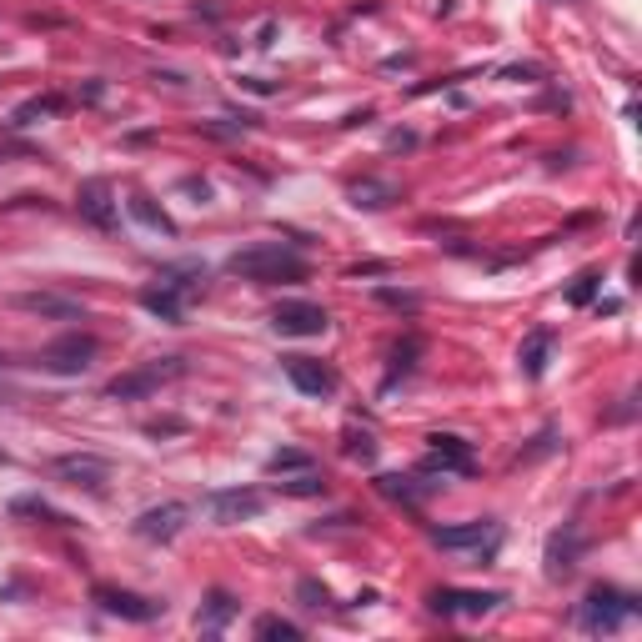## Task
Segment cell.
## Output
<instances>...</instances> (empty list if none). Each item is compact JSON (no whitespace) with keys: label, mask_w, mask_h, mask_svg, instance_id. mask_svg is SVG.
Listing matches in <instances>:
<instances>
[{"label":"cell","mask_w":642,"mask_h":642,"mask_svg":"<svg viewBox=\"0 0 642 642\" xmlns=\"http://www.w3.org/2000/svg\"><path fill=\"white\" fill-rule=\"evenodd\" d=\"M0 467H11V452L6 447H0Z\"/></svg>","instance_id":"obj_34"},{"label":"cell","mask_w":642,"mask_h":642,"mask_svg":"<svg viewBox=\"0 0 642 642\" xmlns=\"http://www.w3.org/2000/svg\"><path fill=\"white\" fill-rule=\"evenodd\" d=\"M91 602L101 607V612H111V617H121V622H156L161 612H166V602H156V597H141V592H126V587H91Z\"/></svg>","instance_id":"obj_11"},{"label":"cell","mask_w":642,"mask_h":642,"mask_svg":"<svg viewBox=\"0 0 642 642\" xmlns=\"http://www.w3.org/2000/svg\"><path fill=\"white\" fill-rule=\"evenodd\" d=\"M502 602V592H472V587H437L427 597V607L437 617H487Z\"/></svg>","instance_id":"obj_13"},{"label":"cell","mask_w":642,"mask_h":642,"mask_svg":"<svg viewBox=\"0 0 642 642\" xmlns=\"http://www.w3.org/2000/svg\"><path fill=\"white\" fill-rule=\"evenodd\" d=\"M126 206H131V216H136V221H141L146 231H161V236H176V221H171V216H166V211H161V206H156L151 196H141V191H136V196H131Z\"/></svg>","instance_id":"obj_23"},{"label":"cell","mask_w":642,"mask_h":642,"mask_svg":"<svg viewBox=\"0 0 642 642\" xmlns=\"http://www.w3.org/2000/svg\"><path fill=\"white\" fill-rule=\"evenodd\" d=\"M201 281H206V266H201V261H171V266L156 271V281L141 286L136 301H141L151 316H161V321H171V327H181L186 301L201 291Z\"/></svg>","instance_id":"obj_2"},{"label":"cell","mask_w":642,"mask_h":642,"mask_svg":"<svg viewBox=\"0 0 642 642\" xmlns=\"http://www.w3.org/2000/svg\"><path fill=\"white\" fill-rule=\"evenodd\" d=\"M417 357H422V337H402V342L392 347V367H387V382H382V392H392L397 382H407V377L417 372Z\"/></svg>","instance_id":"obj_22"},{"label":"cell","mask_w":642,"mask_h":642,"mask_svg":"<svg viewBox=\"0 0 642 642\" xmlns=\"http://www.w3.org/2000/svg\"><path fill=\"white\" fill-rule=\"evenodd\" d=\"M281 372L301 397H332L337 392V372L316 357H281Z\"/></svg>","instance_id":"obj_15"},{"label":"cell","mask_w":642,"mask_h":642,"mask_svg":"<svg viewBox=\"0 0 642 642\" xmlns=\"http://www.w3.org/2000/svg\"><path fill=\"white\" fill-rule=\"evenodd\" d=\"M226 271L241 276V281H256V286H281V281H306L311 276V261L281 241H256V246H241L226 256Z\"/></svg>","instance_id":"obj_1"},{"label":"cell","mask_w":642,"mask_h":642,"mask_svg":"<svg viewBox=\"0 0 642 642\" xmlns=\"http://www.w3.org/2000/svg\"><path fill=\"white\" fill-rule=\"evenodd\" d=\"M256 637H301V627L276 617V612H266V617H256Z\"/></svg>","instance_id":"obj_30"},{"label":"cell","mask_w":642,"mask_h":642,"mask_svg":"<svg viewBox=\"0 0 642 642\" xmlns=\"http://www.w3.org/2000/svg\"><path fill=\"white\" fill-rule=\"evenodd\" d=\"M342 452H347L352 462H372V457H377V437L352 427V432H347V442H342Z\"/></svg>","instance_id":"obj_27"},{"label":"cell","mask_w":642,"mask_h":642,"mask_svg":"<svg viewBox=\"0 0 642 642\" xmlns=\"http://www.w3.org/2000/svg\"><path fill=\"white\" fill-rule=\"evenodd\" d=\"M186 522H191V507H186V502H161V507H146V512L131 522V532H136L141 542H171V537H181Z\"/></svg>","instance_id":"obj_14"},{"label":"cell","mask_w":642,"mask_h":642,"mask_svg":"<svg viewBox=\"0 0 642 642\" xmlns=\"http://www.w3.org/2000/svg\"><path fill=\"white\" fill-rule=\"evenodd\" d=\"M11 512H16V517H46V522H66V517H61L51 502H41V497H21Z\"/></svg>","instance_id":"obj_31"},{"label":"cell","mask_w":642,"mask_h":642,"mask_svg":"<svg viewBox=\"0 0 642 642\" xmlns=\"http://www.w3.org/2000/svg\"><path fill=\"white\" fill-rule=\"evenodd\" d=\"M176 377H186V357H151V362H141V367L111 377V382H106V397H111V402H141V397L161 392V387L176 382Z\"/></svg>","instance_id":"obj_4"},{"label":"cell","mask_w":642,"mask_h":642,"mask_svg":"<svg viewBox=\"0 0 642 642\" xmlns=\"http://www.w3.org/2000/svg\"><path fill=\"white\" fill-rule=\"evenodd\" d=\"M261 507H266V497H261L256 487H221V492H206V497H201V512H206L216 527L251 522V517H261Z\"/></svg>","instance_id":"obj_8"},{"label":"cell","mask_w":642,"mask_h":642,"mask_svg":"<svg viewBox=\"0 0 642 642\" xmlns=\"http://www.w3.org/2000/svg\"><path fill=\"white\" fill-rule=\"evenodd\" d=\"M432 542L442 552H467L472 562H492L502 547V527L497 522H457V527H432Z\"/></svg>","instance_id":"obj_6"},{"label":"cell","mask_w":642,"mask_h":642,"mask_svg":"<svg viewBox=\"0 0 642 642\" xmlns=\"http://www.w3.org/2000/svg\"><path fill=\"white\" fill-rule=\"evenodd\" d=\"M51 477L66 487H81V492H106L111 462L96 452H61V457H51Z\"/></svg>","instance_id":"obj_9"},{"label":"cell","mask_w":642,"mask_h":642,"mask_svg":"<svg viewBox=\"0 0 642 642\" xmlns=\"http://www.w3.org/2000/svg\"><path fill=\"white\" fill-rule=\"evenodd\" d=\"M296 597H301V607H327V602H332V592L321 587L316 577H301V582H296Z\"/></svg>","instance_id":"obj_32"},{"label":"cell","mask_w":642,"mask_h":642,"mask_svg":"<svg viewBox=\"0 0 642 642\" xmlns=\"http://www.w3.org/2000/svg\"><path fill=\"white\" fill-rule=\"evenodd\" d=\"M271 327L281 337H321L332 327V316H327V306H316V301H281L271 311Z\"/></svg>","instance_id":"obj_12"},{"label":"cell","mask_w":642,"mask_h":642,"mask_svg":"<svg viewBox=\"0 0 642 642\" xmlns=\"http://www.w3.org/2000/svg\"><path fill=\"white\" fill-rule=\"evenodd\" d=\"M442 482H422V477H397V472H387V477H377V492L387 497V502H402V507H422V497H432Z\"/></svg>","instance_id":"obj_19"},{"label":"cell","mask_w":642,"mask_h":642,"mask_svg":"<svg viewBox=\"0 0 642 642\" xmlns=\"http://www.w3.org/2000/svg\"><path fill=\"white\" fill-rule=\"evenodd\" d=\"M582 552H587V542H582L577 527L552 532V537H547V577H572V567L582 562Z\"/></svg>","instance_id":"obj_17"},{"label":"cell","mask_w":642,"mask_h":642,"mask_svg":"<svg viewBox=\"0 0 642 642\" xmlns=\"http://www.w3.org/2000/svg\"><path fill=\"white\" fill-rule=\"evenodd\" d=\"M236 607H241V602H236L226 587H211V592H206V602H201V612H196V627H201L206 637H216V632L236 617Z\"/></svg>","instance_id":"obj_20"},{"label":"cell","mask_w":642,"mask_h":642,"mask_svg":"<svg viewBox=\"0 0 642 642\" xmlns=\"http://www.w3.org/2000/svg\"><path fill=\"white\" fill-rule=\"evenodd\" d=\"M306 467H316V462H311V452H296V447H281V452L266 457V472H271V477H281V472H306Z\"/></svg>","instance_id":"obj_26"},{"label":"cell","mask_w":642,"mask_h":642,"mask_svg":"<svg viewBox=\"0 0 642 642\" xmlns=\"http://www.w3.org/2000/svg\"><path fill=\"white\" fill-rule=\"evenodd\" d=\"M632 617H637V597L622 592V587H612V582H597V587L582 597V607H577V627L592 632V637L622 632Z\"/></svg>","instance_id":"obj_3"},{"label":"cell","mask_w":642,"mask_h":642,"mask_svg":"<svg viewBox=\"0 0 642 642\" xmlns=\"http://www.w3.org/2000/svg\"><path fill=\"white\" fill-rule=\"evenodd\" d=\"M547 362H552V332H547V327H537V332H527V337H522V347H517V367H522V377H527V382H542V377H547Z\"/></svg>","instance_id":"obj_18"},{"label":"cell","mask_w":642,"mask_h":642,"mask_svg":"<svg viewBox=\"0 0 642 642\" xmlns=\"http://www.w3.org/2000/svg\"><path fill=\"white\" fill-rule=\"evenodd\" d=\"M352 206H367V211H382V206H392V201H402V186L397 181H377V176H362V181H352Z\"/></svg>","instance_id":"obj_21"},{"label":"cell","mask_w":642,"mask_h":642,"mask_svg":"<svg viewBox=\"0 0 642 642\" xmlns=\"http://www.w3.org/2000/svg\"><path fill=\"white\" fill-rule=\"evenodd\" d=\"M372 296H377L382 306H392V311H417V306H422V296H417V291H397V286H377Z\"/></svg>","instance_id":"obj_29"},{"label":"cell","mask_w":642,"mask_h":642,"mask_svg":"<svg viewBox=\"0 0 642 642\" xmlns=\"http://www.w3.org/2000/svg\"><path fill=\"white\" fill-rule=\"evenodd\" d=\"M96 352H101V342H96L91 332H66V337L46 342V347L31 357V367L56 372V377H81V372H91Z\"/></svg>","instance_id":"obj_5"},{"label":"cell","mask_w":642,"mask_h":642,"mask_svg":"<svg viewBox=\"0 0 642 642\" xmlns=\"http://www.w3.org/2000/svg\"><path fill=\"white\" fill-rule=\"evenodd\" d=\"M597 286H602V271H582V276L567 286V301H572V306H587V301L597 296Z\"/></svg>","instance_id":"obj_28"},{"label":"cell","mask_w":642,"mask_h":642,"mask_svg":"<svg viewBox=\"0 0 642 642\" xmlns=\"http://www.w3.org/2000/svg\"><path fill=\"white\" fill-rule=\"evenodd\" d=\"M11 306L46 316V321H86V306L76 296H56V291H21V296H11Z\"/></svg>","instance_id":"obj_16"},{"label":"cell","mask_w":642,"mask_h":642,"mask_svg":"<svg viewBox=\"0 0 642 642\" xmlns=\"http://www.w3.org/2000/svg\"><path fill=\"white\" fill-rule=\"evenodd\" d=\"M76 211H81V221H86V226H96V231H116V226H121L116 186H111L106 176L81 181V191H76Z\"/></svg>","instance_id":"obj_10"},{"label":"cell","mask_w":642,"mask_h":642,"mask_svg":"<svg viewBox=\"0 0 642 642\" xmlns=\"http://www.w3.org/2000/svg\"><path fill=\"white\" fill-rule=\"evenodd\" d=\"M286 497H321V492H327V477H321L316 467H306V472H281V482H276Z\"/></svg>","instance_id":"obj_25"},{"label":"cell","mask_w":642,"mask_h":642,"mask_svg":"<svg viewBox=\"0 0 642 642\" xmlns=\"http://www.w3.org/2000/svg\"><path fill=\"white\" fill-rule=\"evenodd\" d=\"M472 472H477L472 442H462V437H452V432H432V437H427L422 477H472Z\"/></svg>","instance_id":"obj_7"},{"label":"cell","mask_w":642,"mask_h":642,"mask_svg":"<svg viewBox=\"0 0 642 642\" xmlns=\"http://www.w3.org/2000/svg\"><path fill=\"white\" fill-rule=\"evenodd\" d=\"M56 111H66V96H31V101L16 106L11 126H36V121H46V116H56Z\"/></svg>","instance_id":"obj_24"},{"label":"cell","mask_w":642,"mask_h":642,"mask_svg":"<svg viewBox=\"0 0 642 642\" xmlns=\"http://www.w3.org/2000/svg\"><path fill=\"white\" fill-rule=\"evenodd\" d=\"M0 367H11V357H0ZM16 402H21V392L0 382V407H16Z\"/></svg>","instance_id":"obj_33"}]
</instances>
